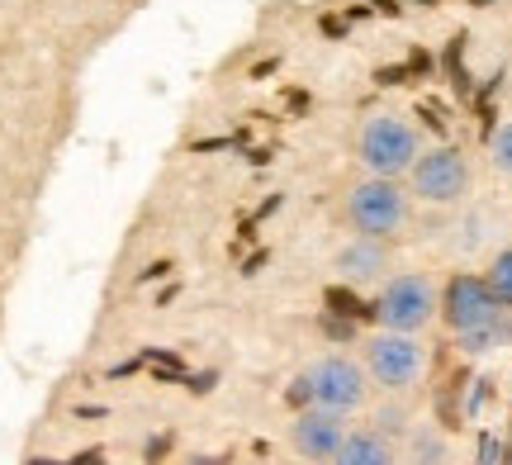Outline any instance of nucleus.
Masks as SVG:
<instances>
[{
	"mask_svg": "<svg viewBox=\"0 0 512 465\" xmlns=\"http://www.w3.org/2000/svg\"><path fill=\"white\" fill-rule=\"evenodd\" d=\"M356 152H361V167L370 176L399 181L403 171H413V162L422 157V138L403 114H375L356 138Z\"/></svg>",
	"mask_w": 512,
	"mask_h": 465,
	"instance_id": "f257e3e1",
	"label": "nucleus"
},
{
	"mask_svg": "<svg viewBox=\"0 0 512 465\" xmlns=\"http://www.w3.org/2000/svg\"><path fill=\"white\" fill-rule=\"evenodd\" d=\"M441 299L437 285L418 271H399V276L384 280V290L375 295V323L384 333H422L432 318H437Z\"/></svg>",
	"mask_w": 512,
	"mask_h": 465,
	"instance_id": "f03ea898",
	"label": "nucleus"
},
{
	"mask_svg": "<svg viewBox=\"0 0 512 465\" xmlns=\"http://www.w3.org/2000/svg\"><path fill=\"white\" fill-rule=\"evenodd\" d=\"M347 219L356 233H370V238H394L408 228L413 219V205H408V190L399 181H384V176H366L356 181L347 195Z\"/></svg>",
	"mask_w": 512,
	"mask_h": 465,
	"instance_id": "7ed1b4c3",
	"label": "nucleus"
},
{
	"mask_svg": "<svg viewBox=\"0 0 512 465\" xmlns=\"http://www.w3.org/2000/svg\"><path fill=\"white\" fill-rule=\"evenodd\" d=\"M441 318L456 337L465 333H484V328H503L508 309L498 304V295L489 290V280L475 276V271H460V276L446 280L441 290Z\"/></svg>",
	"mask_w": 512,
	"mask_h": 465,
	"instance_id": "20e7f679",
	"label": "nucleus"
},
{
	"mask_svg": "<svg viewBox=\"0 0 512 465\" xmlns=\"http://www.w3.org/2000/svg\"><path fill=\"white\" fill-rule=\"evenodd\" d=\"M427 371V347L418 333H375L366 337V375L380 390L399 394L408 385H418Z\"/></svg>",
	"mask_w": 512,
	"mask_h": 465,
	"instance_id": "39448f33",
	"label": "nucleus"
},
{
	"mask_svg": "<svg viewBox=\"0 0 512 465\" xmlns=\"http://www.w3.org/2000/svg\"><path fill=\"white\" fill-rule=\"evenodd\" d=\"M408 181H413V195L427 200V205H456L460 195L470 190V162H465L460 148L437 143V148H427L418 162H413Z\"/></svg>",
	"mask_w": 512,
	"mask_h": 465,
	"instance_id": "423d86ee",
	"label": "nucleus"
},
{
	"mask_svg": "<svg viewBox=\"0 0 512 465\" xmlns=\"http://www.w3.org/2000/svg\"><path fill=\"white\" fill-rule=\"evenodd\" d=\"M309 404L313 409H328V413H351L366 404V371L351 361V356H323L309 375Z\"/></svg>",
	"mask_w": 512,
	"mask_h": 465,
	"instance_id": "0eeeda50",
	"label": "nucleus"
},
{
	"mask_svg": "<svg viewBox=\"0 0 512 465\" xmlns=\"http://www.w3.org/2000/svg\"><path fill=\"white\" fill-rule=\"evenodd\" d=\"M294 451L313 465H332L337 447L347 442V413H328V409H299L290 428Z\"/></svg>",
	"mask_w": 512,
	"mask_h": 465,
	"instance_id": "6e6552de",
	"label": "nucleus"
},
{
	"mask_svg": "<svg viewBox=\"0 0 512 465\" xmlns=\"http://www.w3.org/2000/svg\"><path fill=\"white\" fill-rule=\"evenodd\" d=\"M389 238H370V233H356V238L337 252V271H342V285H370L389 271Z\"/></svg>",
	"mask_w": 512,
	"mask_h": 465,
	"instance_id": "1a4fd4ad",
	"label": "nucleus"
},
{
	"mask_svg": "<svg viewBox=\"0 0 512 465\" xmlns=\"http://www.w3.org/2000/svg\"><path fill=\"white\" fill-rule=\"evenodd\" d=\"M332 465H399L394 456V442L375 428H361V432H347V442L337 447Z\"/></svg>",
	"mask_w": 512,
	"mask_h": 465,
	"instance_id": "9d476101",
	"label": "nucleus"
},
{
	"mask_svg": "<svg viewBox=\"0 0 512 465\" xmlns=\"http://www.w3.org/2000/svg\"><path fill=\"white\" fill-rule=\"evenodd\" d=\"M323 309L351 318V323H370L375 318V304H366V299L356 295V285H328L323 290Z\"/></svg>",
	"mask_w": 512,
	"mask_h": 465,
	"instance_id": "9b49d317",
	"label": "nucleus"
},
{
	"mask_svg": "<svg viewBox=\"0 0 512 465\" xmlns=\"http://www.w3.org/2000/svg\"><path fill=\"white\" fill-rule=\"evenodd\" d=\"M484 280H489V290L498 295V304H503V309L512 314V247H503V252H498Z\"/></svg>",
	"mask_w": 512,
	"mask_h": 465,
	"instance_id": "f8f14e48",
	"label": "nucleus"
},
{
	"mask_svg": "<svg viewBox=\"0 0 512 465\" xmlns=\"http://www.w3.org/2000/svg\"><path fill=\"white\" fill-rule=\"evenodd\" d=\"M456 342L465 356H484V352H494L498 342H508V337H503V328H484V333H465V337H456Z\"/></svg>",
	"mask_w": 512,
	"mask_h": 465,
	"instance_id": "ddd939ff",
	"label": "nucleus"
},
{
	"mask_svg": "<svg viewBox=\"0 0 512 465\" xmlns=\"http://www.w3.org/2000/svg\"><path fill=\"white\" fill-rule=\"evenodd\" d=\"M318 328H323L332 342H351V337L361 333V323H351V318H342V314H328V309H323V318H318Z\"/></svg>",
	"mask_w": 512,
	"mask_h": 465,
	"instance_id": "4468645a",
	"label": "nucleus"
},
{
	"mask_svg": "<svg viewBox=\"0 0 512 465\" xmlns=\"http://www.w3.org/2000/svg\"><path fill=\"white\" fill-rule=\"evenodd\" d=\"M494 167L503 171V176H512V119L494 133Z\"/></svg>",
	"mask_w": 512,
	"mask_h": 465,
	"instance_id": "2eb2a0df",
	"label": "nucleus"
},
{
	"mask_svg": "<svg viewBox=\"0 0 512 465\" xmlns=\"http://www.w3.org/2000/svg\"><path fill=\"white\" fill-rule=\"evenodd\" d=\"M418 465H446V447L437 437H418Z\"/></svg>",
	"mask_w": 512,
	"mask_h": 465,
	"instance_id": "dca6fc26",
	"label": "nucleus"
},
{
	"mask_svg": "<svg viewBox=\"0 0 512 465\" xmlns=\"http://www.w3.org/2000/svg\"><path fill=\"white\" fill-rule=\"evenodd\" d=\"M347 24H351L347 15H323V34H328V38H342V34H347Z\"/></svg>",
	"mask_w": 512,
	"mask_h": 465,
	"instance_id": "f3484780",
	"label": "nucleus"
},
{
	"mask_svg": "<svg viewBox=\"0 0 512 465\" xmlns=\"http://www.w3.org/2000/svg\"><path fill=\"white\" fill-rule=\"evenodd\" d=\"M223 461H228V456H204L200 465H223Z\"/></svg>",
	"mask_w": 512,
	"mask_h": 465,
	"instance_id": "a211bd4d",
	"label": "nucleus"
},
{
	"mask_svg": "<svg viewBox=\"0 0 512 465\" xmlns=\"http://www.w3.org/2000/svg\"><path fill=\"white\" fill-rule=\"evenodd\" d=\"M508 461H512V437H508Z\"/></svg>",
	"mask_w": 512,
	"mask_h": 465,
	"instance_id": "6ab92c4d",
	"label": "nucleus"
},
{
	"mask_svg": "<svg viewBox=\"0 0 512 465\" xmlns=\"http://www.w3.org/2000/svg\"><path fill=\"white\" fill-rule=\"evenodd\" d=\"M247 465H266V461H247Z\"/></svg>",
	"mask_w": 512,
	"mask_h": 465,
	"instance_id": "aec40b11",
	"label": "nucleus"
},
{
	"mask_svg": "<svg viewBox=\"0 0 512 465\" xmlns=\"http://www.w3.org/2000/svg\"><path fill=\"white\" fill-rule=\"evenodd\" d=\"M422 5H432V0H422Z\"/></svg>",
	"mask_w": 512,
	"mask_h": 465,
	"instance_id": "412c9836",
	"label": "nucleus"
},
{
	"mask_svg": "<svg viewBox=\"0 0 512 465\" xmlns=\"http://www.w3.org/2000/svg\"><path fill=\"white\" fill-rule=\"evenodd\" d=\"M503 465H512V461H503Z\"/></svg>",
	"mask_w": 512,
	"mask_h": 465,
	"instance_id": "4be33fe9",
	"label": "nucleus"
}]
</instances>
